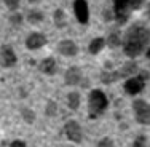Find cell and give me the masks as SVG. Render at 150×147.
<instances>
[{
    "mask_svg": "<svg viewBox=\"0 0 150 147\" xmlns=\"http://www.w3.org/2000/svg\"><path fill=\"white\" fill-rule=\"evenodd\" d=\"M16 61H18V58H16L11 46L3 45L0 48V66L2 67H13L16 64Z\"/></svg>",
    "mask_w": 150,
    "mask_h": 147,
    "instance_id": "52a82bcc",
    "label": "cell"
},
{
    "mask_svg": "<svg viewBox=\"0 0 150 147\" xmlns=\"http://www.w3.org/2000/svg\"><path fill=\"white\" fill-rule=\"evenodd\" d=\"M98 147H115V144H113V141L110 138H102L98 142Z\"/></svg>",
    "mask_w": 150,
    "mask_h": 147,
    "instance_id": "603a6c76",
    "label": "cell"
},
{
    "mask_svg": "<svg viewBox=\"0 0 150 147\" xmlns=\"http://www.w3.org/2000/svg\"><path fill=\"white\" fill-rule=\"evenodd\" d=\"M45 114L48 117H56V114H58V106H56L54 101H48L45 107Z\"/></svg>",
    "mask_w": 150,
    "mask_h": 147,
    "instance_id": "d6986e66",
    "label": "cell"
},
{
    "mask_svg": "<svg viewBox=\"0 0 150 147\" xmlns=\"http://www.w3.org/2000/svg\"><path fill=\"white\" fill-rule=\"evenodd\" d=\"M64 80H66L67 85H70V87H75V85H78L81 82V70L80 67H69V69L66 70V75H64Z\"/></svg>",
    "mask_w": 150,
    "mask_h": 147,
    "instance_id": "30bf717a",
    "label": "cell"
},
{
    "mask_svg": "<svg viewBox=\"0 0 150 147\" xmlns=\"http://www.w3.org/2000/svg\"><path fill=\"white\" fill-rule=\"evenodd\" d=\"M131 11H133V8H131L129 0H113V15L120 24L126 23Z\"/></svg>",
    "mask_w": 150,
    "mask_h": 147,
    "instance_id": "5b68a950",
    "label": "cell"
},
{
    "mask_svg": "<svg viewBox=\"0 0 150 147\" xmlns=\"http://www.w3.org/2000/svg\"><path fill=\"white\" fill-rule=\"evenodd\" d=\"M58 51L62 56H69L70 58V56H75L78 53V46L72 40H62L58 43Z\"/></svg>",
    "mask_w": 150,
    "mask_h": 147,
    "instance_id": "8fae6325",
    "label": "cell"
},
{
    "mask_svg": "<svg viewBox=\"0 0 150 147\" xmlns=\"http://www.w3.org/2000/svg\"><path fill=\"white\" fill-rule=\"evenodd\" d=\"M27 19H29V23H32V24H37V23H40V21H43V13L38 11V10H30L29 15H27Z\"/></svg>",
    "mask_w": 150,
    "mask_h": 147,
    "instance_id": "ac0fdd59",
    "label": "cell"
},
{
    "mask_svg": "<svg viewBox=\"0 0 150 147\" xmlns=\"http://www.w3.org/2000/svg\"><path fill=\"white\" fill-rule=\"evenodd\" d=\"M109 106L105 93L101 89H93L90 93V101H88V115L90 118H98Z\"/></svg>",
    "mask_w": 150,
    "mask_h": 147,
    "instance_id": "7a4b0ae2",
    "label": "cell"
},
{
    "mask_svg": "<svg viewBox=\"0 0 150 147\" xmlns=\"http://www.w3.org/2000/svg\"><path fill=\"white\" fill-rule=\"evenodd\" d=\"M64 133L69 138V141L75 142V144H80L81 139H83V133H81V126L78 121L75 120H67L64 125Z\"/></svg>",
    "mask_w": 150,
    "mask_h": 147,
    "instance_id": "8992f818",
    "label": "cell"
},
{
    "mask_svg": "<svg viewBox=\"0 0 150 147\" xmlns=\"http://www.w3.org/2000/svg\"><path fill=\"white\" fill-rule=\"evenodd\" d=\"M29 2H32V3H34V2H37V0H29Z\"/></svg>",
    "mask_w": 150,
    "mask_h": 147,
    "instance_id": "4316f807",
    "label": "cell"
},
{
    "mask_svg": "<svg viewBox=\"0 0 150 147\" xmlns=\"http://www.w3.org/2000/svg\"><path fill=\"white\" fill-rule=\"evenodd\" d=\"M80 102H81L80 93L72 91V93H69V94H67V106H69V109L77 110L78 107H80Z\"/></svg>",
    "mask_w": 150,
    "mask_h": 147,
    "instance_id": "5bb4252c",
    "label": "cell"
},
{
    "mask_svg": "<svg viewBox=\"0 0 150 147\" xmlns=\"http://www.w3.org/2000/svg\"><path fill=\"white\" fill-rule=\"evenodd\" d=\"M46 45V37L42 32H32L29 37L26 38V46L29 50H38Z\"/></svg>",
    "mask_w": 150,
    "mask_h": 147,
    "instance_id": "9c48e42d",
    "label": "cell"
},
{
    "mask_svg": "<svg viewBox=\"0 0 150 147\" xmlns=\"http://www.w3.org/2000/svg\"><path fill=\"white\" fill-rule=\"evenodd\" d=\"M136 72H137V66H136L134 61H129V62L123 64L121 69L117 70V75H118V78H123V77H131Z\"/></svg>",
    "mask_w": 150,
    "mask_h": 147,
    "instance_id": "7c38bea8",
    "label": "cell"
},
{
    "mask_svg": "<svg viewBox=\"0 0 150 147\" xmlns=\"http://www.w3.org/2000/svg\"><path fill=\"white\" fill-rule=\"evenodd\" d=\"M23 21V16L18 15V13H13L11 16H10V23L13 24V26H19V23Z\"/></svg>",
    "mask_w": 150,
    "mask_h": 147,
    "instance_id": "cb8c5ba5",
    "label": "cell"
},
{
    "mask_svg": "<svg viewBox=\"0 0 150 147\" xmlns=\"http://www.w3.org/2000/svg\"><path fill=\"white\" fill-rule=\"evenodd\" d=\"M129 2H131V8L137 10V8H141V6H142V3H144L145 0H129Z\"/></svg>",
    "mask_w": 150,
    "mask_h": 147,
    "instance_id": "d4e9b609",
    "label": "cell"
},
{
    "mask_svg": "<svg viewBox=\"0 0 150 147\" xmlns=\"http://www.w3.org/2000/svg\"><path fill=\"white\" fill-rule=\"evenodd\" d=\"M6 5V8L10 10V11H16L18 8H19V0H3Z\"/></svg>",
    "mask_w": 150,
    "mask_h": 147,
    "instance_id": "44dd1931",
    "label": "cell"
},
{
    "mask_svg": "<svg viewBox=\"0 0 150 147\" xmlns=\"http://www.w3.org/2000/svg\"><path fill=\"white\" fill-rule=\"evenodd\" d=\"M40 70L46 75H54L56 74V59L54 58H45L40 64Z\"/></svg>",
    "mask_w": 150,
    "mask_h": 147,
    "instance_id": "4fadbf2b",
    "label": "cell"
},
{
    "mask_svg": "<svg viewBox=\"0 0 150 147\" xmlns=\"http://www.w3.org/2000/svg\"><path fill=\"white\" fill-rule=\"evenodd\" d=\"M21 117H23V120L26 121V123L32 125L35 121V114L32 109H27V107H24L23 110H21Z\"/></svg>",
    "mask_w": 150,
    "mask_h": 147,
    "instance_id": "e0dca14e",
    "label": "cell"
},
{
    "mask_svg": "<svg viewBox=\"0 0 150 147\" xmlns=\"http://www.w3.org/2000/svg\"><path fill=\"white\" fill-rule=\"evenodd\" d=\"M145 80H147V72H139V75L128 78V80L125 82L123 88H125V91H126L128 94H131V96L139 94L145 87Z\"/></svg>",
    "mask_w": 150,
    "mask_h": 147,
    "instance_id": "3957f363",
    "label": "cell"
},
{
    "mask_svg": "<svg viewBox=\"0 0 150 147\" xmlns=\"http://www.w3.org/2000/svg\"><path fill=\"white\" fill-rule=\"evenodd\" d=\"M121 43V40H120V34L118 32H112V34L109 35V38H107V45L109 46H118Z\"/></svg>",
    "mask_w": 150,
    "mask_h": 147,
    "instance_id": "ffe728a7",
    "label": "cell"
},
{
    "mask_svg": "<svg viewBox=\"0 0 150 147\" xmlns=\"http://www.w3.org/2000/svg\"><path fill=\"white\" fill-rule=\"evenodd\" d=\"M133 110L136 115V121L141 125H149L150 123V107L149 102L144 99H136L133 102Z\"/></svg>",
    "mask_w": 150,
    "mask_h": 147,
    "instance_id": "277c9868",
    "label": "cell"
},
{
    "mask_svg": "<svg viewBox=\"0 0 150 147\" xmlns=\"http://www.w3.org/2000/svg\"><path fill=\"white\" fill-rule=\"evenodd\" d=\"M104 45H105V38L96 37L94 40H91V43H90V46H88V50H90L91 55H98V53L101 51L102 48H104Z\"/></svg>",
    "mask_w": 150,
    "mask_h": 147,
    "instance_id": "9a60e30c",
    "label": "cell"
},
{
    "mask_svg": "<svg viewBox=\"0 0 150 147\" xmlns=\"http://www.w3.org/2000/svg\"><path fill=\"white\" fill-rule=\"evenodd\" d=\"M149 29L144 24H134L128 29L126 35L123 40V50L125 55L129 58H136V56L142 55L149 46Z\"/></svg>",
    "mask_w": 150,
    "mask_h": 147,
    "instance_id": "6da1fadb",
    "label": "cell"
},
{
    "mask_svg": "<svg viewBox=\"0 0 150 147\" xmlns=\"http://www.w3.org/2000/svg\"><path fill=\"white\" fill-rule=\"evenodd\" d=\"M74 11H75V16H77L78 23H81V24L88 23V19H90V10H88L86 0H75Z\"/></svg>",
    "mask_w": 150,
    "mask_h": 147,
    "instance_id": "ba28073f",
    "label": "cell"
},
{
    "mask_svg": "<svg viewBox=\"0 0 150 147\" xmlns=\"http://www.w3.org/2000/svg\"><path fill=\"white\" fill-rule=\"evenodd\" d=\"M10 147H27V146H26V142L21 141V139H15V141L10 144Z\"/></svg>",
    "mask_w": 150,
    "mask_h": 147,
    "instance_id": "484cf974",
    "label": "cell"
},
{
    "mask_svg": "<svg viewBox=\"0 0 150 147\" xmlns=\"http://www.w3.org/2000/svg\"><path fill=\"white\" fill-rule=\"evenodd\" d=\"M134 147H145L147 146V136H144V134H141V136H137V138L134 139Z\"/></svg>",
    "mask_w": 150,
    "mask_h": 147,
    "instance_id": "7402d4cb",
    "label": "cell"
},
{
    "mask_svg": "<svg viewBox=\"0 0 150 147\" xmlns=\"http://www.w3.org/2000/svg\"><path fill=\"white\" fill-rule=\"evenodd\" d=\"M54 24L58 29H62V27H66V15H64V11L61 8H58L54 11Z\"/></svg>",
    "mask_w": 150,
    "mask_h": 147,
    "instance_id": "2e32d148",
    "label": "cell"
}]
</instances>
